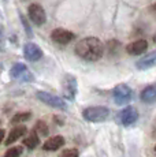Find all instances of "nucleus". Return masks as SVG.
Here are the masks:
<instances>
[{"label":"nucleus","mask_w":156,"mask_h":157,"mask_svg":"<svg viewBox=\"0 0 156 157\" xmlns=\"http://www.w3.org/2000/svg\"><path fill=\"white\" fill-rule=\"evenodd\" d=\"M76 55L86 62H97L104 55L106 47L97 37H85L80 40L74 48Z\"/></svg>","instance_id":"obj_1"},{"label":"nucleus","mask_w":156,"mask_h":157,"mask_svg":"<svg viewBox=\"0 0 156 157\" xmlns=\"http://www.w3.org/2000/svg\"><path fill=\"white\" fill-rule=\"evenodd\" d=\"M110 116V109L103 105H96V107H88L82 111V117L86 122L91 123H101L107 120Z\"/></svg>","instance_id":"obj_2"},{"label":"nucleus","mask_w":156,"mask_h":157,"mask_svg":"<svg viewBox=\"0 0 156 157\" xmlns=\"http://www.w3.org/2000/svg\"><path fill=\"white\" fill-rule=\"evenodd\" d=\"M112 97H114V102L116 105H126L133 98V90L126 83H119V85L114 87Z\"/></svg>","instance_id":"obj_3"},{"label":"nucleus","mask_w":156,"mask_h":157,"mask_svg":"<svg viewBox=\"0 0 156 157\" xmlns=\"http://www.w3.org/2000/svg\"><path fill=\"white\" fill-rule=\"evenodd\" d=\"M77 92H78V82L77 78L71 74H66L64 78L62 81V93L63 97L67 100L73 101L77 97Z\"/></svg>","instance_id":"obj_4"},{"label":"nucleus","mask_w":156,"mask_h":157,"mask_svg":"<svg viewBox=\"0 0 156 157\" xmlns=\"http://www.w3.org/2000/svg\"><path fill=\"white\" fill-rule=\"evenodd\" d=\"M10 75L13 79L19 81V82H33L34 81V75H33V72L29 70L25 63H15L11 67Z\"/></svg>","instance_id":"obj_5"},{"label":"nucleus","mask_w":156,"mask_h":157,"mask_svg":"<svg viewBox=\"0 0 156 157\" xmlns=\"http://www.w3.org/2000/svg\"><path fill=\"white\" fill-rule=\"evenodd\" d=\"M36 97L38 98L41 102H44L45 105L51 108H56V109H66L67 108V104L63 98L58 97V96L52 94V93H48V92H43V90H38L36 93Z\"/></svg>","instance_id":"obj_6"},{"label":"nucleus","mask_w":156,"mask_h":157,"mask_svg":"<svg viewBox=\"0 0 156 157\" xmlns=\"http://www.w3.org/2000/svg\"><path fill=\"white\" fill-rule=\"evenodd\" d=\"M29 21H32L36 26H43L47 22V13L44 7L38 3H32L28 8Z\"/></svg>","instance_id":"obj_7"},{"label":"nucleus","mask_w":156,"mask_h":157,"mask_svg":"<svg viewBox=\"0 0 156 157\" xmlns=\"http://www.w3.org/2000/svg\"><path fill=\"white\" fill-rule=\"evenodd\" d=\"M76 38V34L73 32L63 28H56L51 32V40L53 43L59 44V45H67Z\"/></svg>","instance_id":"obj_8"},{"label":"nucleus","mask_w":156,"mask_h":157,"mask_svg":"<svg viewBox=\"0 0 156 157\" xmlns=\"http://www.w3.org/2000/svg\"><path fill=\"white\" fill-rule=\"evenodd\" d=\"M118 119L125 127H129V126L134 124L137 122V119H138V111H137V108L127 105V107L123 108L118 113Z\"/></svg>","instance_id":"obj_9"},{"label":"nucleus","mask_w":156,"mask_h":157,"mask_svg":"<svg viewBox=\"0 0 156 157\" xmlns=\"http://www.w3.org/2000/svg\"><path fill=\"white\" fill-rule=\"evenodd\" d=\"M23 56L29 62H38L43 57V51L37 44L29 41L23 45Z\"/></svg>","instance_id":"obj_10"},{"label":"nucleus","mask_w":156,"mask_h":157,"mask_svg":"<svg viewBox=\"0 0 156 157\" xmlns=\"http://www.w3.org/2000/svg\"><path fill=\"white\" fill-rule=\"evenodd\" d=\"M148 49V41L144 40V38H140V40H136L133 43H130L126 47V52L131 56H140L142 55L144 52H146Z\"/></svg>","instance_id":"obj_11"},{"label":"nucleus","mask_w":156,"mask_h":157,"mask_svg":"<svg viewBox=\"0 0 156 157\" xmlns=\"http://www.w3.org/2000/svg\"><path fill=\"white\" fill-rule=\"evenodd\" d=\"M64 142L66 141L62 135H55L52 138H48L45 142L43 144V150H45V152H55V150L62 149Z\"/></svg>","instance_id":"obj_12"},{"label":"nucleus","mask_w":156,"mask_h":157,"mask_svg":"<svg viewBox=\"0 0 156 157\" xmlns=\"http://www.w3.org/2000/svg\"><path fill=\"white\" fill-rule=\"evenodd\" d=\"M26 131H28V128H26L25 126H19V124L15 126L14 128L10 130V132H8V135H7V138H6L4 144L7 145V146H8V145H13L14 142L19 141V138L25 137Z\"/></svg>","instance_id":"obj_13"},{"label":"nucleus","mask_w":156,"mask_h":157,"mask_svg":"<svg viewBox=\"0 0 156 157\" xmlns=\"http://www.w3.org/2000/svg\"><path fill=\"white\" fill-rule=\"evenodd\" d=\"M140 98L145 104H154V102H156V83H152V85L144 87L140 94Z\"/></svg>","instance_id":"obj_14"},{"label":"nucleus","mask_w":156,"mask_h":157,"mask_svg":"<svg viewBox=\"0 0 156 157\" xmlns=\"http://www.w3.org/2000/svg\"><path fill=\"white\" fill-rule=\"evenodd\" d=\"M154 66H156V52L149 53V55L144 56L142 59H140L138 62L136 63V67L138 70H148V68H152Z\"/></svg>","instance_id":"obj_15"},{"label":"nucleus","mask_w":156,"mask_h":157,"mask_svg":"<svg viewBox=\"0 0 156 157\" xmlns=\"http://www.w3.org/2000/svg\"><path fill=\"white\" fill-rule=\"evenodd\" d=\"M38 144H40V135H38L37 131L33 128V131H30V134L23 140V145H25L29 150H33L38 146Z\"/></svg>","instance_id":"obj_16"},{"label":"nucleus","mask_w":156,"mask_h":157,"mask_svg":"<svg viewBox=\"0 0 156 157\" xmlns=\"http://www.w3.org/2000/svg\"><path fill=\"white\" fill-rule=\"evenodd\" d=\"M30 117H32V113L30 112H19V113H15L13 116V119H11V123L18 126L19 123L26 122V120H29Z\"/></svg>","instance_id":"obj_17"},{"label":"nucleus","mask_w":156,"mask_h":157,"mask_svg":"<svg viewBox=\"0 0 156 157\" xmlns=\"http://www.w3.org/2000/svg\"><path fill=\"white\" fill-rule=\"evenodd\" d=\"M34 130L37 131L38 135H41V137H47V135L49 134V128H48L47 123L44 122V120H38V122L34 124Z\"/></svg>","instance_id":"obj_18"},{"label":"nucleus","mask_w":156,"mask_h":157,"mask_svg":"<svg viewBox=\"0 0 156 157\" xmlns=\"http://www.w3.org/2000/svg\"><path fill=\"white\" fill-rule=\"evenodd\" d=\"M22 152H23L22 146H14V147H10V149L4 153L3 157H21Z\"/></svg>","instance_id":"obj_19"},{"label":"nucleus","mask_w":156,"mask_h":157,"mask_svg":"<svg viewBox=\"0 0 156 157\" xmlns=\"http://www.w3.org/2000/svg\"><path fill=\"white\" fill-rule=\"evenodd\" d=\"M58 157H80V152L74 147H70V149H63L60 153H59Z\"/></svg>","instance_id":"obj_20"},{"label":"nucleus","mask_w":156,"mask_h":157,"mask_svg":"<svg viewBox=\"0 0 156 157\" xmlns=\"http://www.w3.org/2000/svg\"><path fill=\"white\" fill-rule=\"evenodd\" d=\"M19 17H21V21H22V25H23V29H25L26 36L32 38L33 37V32H32V28H30V25H29L28 19H26L25 15H22V14H19Z\"/></svg>","instance_id":"obj_21"},{"label":"nucleus","mask_w":156,"mask_h":157,"mask_svg":"<svg viewBox=\"0 0 156 157\" xmlns=\"http://www.w3.org/2000/svg\"><path fill=\"white\" fill-rule=\"evenodd\" d=\"M119 41H116V40H111L108 41V44H107V47H108V51L111 53H114V52H116V49L119 48Z\"/></svg>","instance_id":"obj_22"},{"label":"nucleus","mask_w":156,"mask_h":157,"mask_svg":"<svg viewBox=\"0 0 156 157\" xmlns=\"http://www.w3.org/2000/svg\"><path fill=\"white\" fill-rule=\"evenodd\" d=\"M4 51V36H3V32L0 29V52Z\"/></svg>","instance_id":"obj_23"},{"label":"nucleus","mask_w":156,"mask_h":157,"mask_svg":"<svg viewBox=\"0 0 156 157\" xmlns=\"http://www.w3.org/2000/svg\"><path fill=\"white\" fill-rule=\"evenodd\" d=\"M4 137H6V131L3 128H0V144H2V141L4 140Z\"/></svg>","instance_id":"obj_24"},{"label":"nucleus","mask_w":156,"mask_h":157,"mask_svg":"<svg viewBox=\"0 0 156 157\" xmlns=\"http://www.w3.org/2000/svg\"><path fill=\"white\" fill-rule=\"evenodd\" d=\"M151 11L156 15V3H155V4H152V6H151Z\"/></svg>","instance_id":"obj_25"},{"label":"nucleus","mask_w":156,"mask_h":157,"mask_svg":"<svg viewBox=\"0 0 156 157\" xmlns=\"http://www.w3.org/2000/svg\"><path fill=\"white\" fill-rule=\"evenodd\" d=\"M152 40H154V43H156V33L154 34V38H152Z\"/></svg>","instance_id":"obj_26"},{"label":"nucleus","mask_w":156,"mask_h":157,"mask_svg":"<svg viewBox=\"0 0 156 157\" xmlns=\"http://www.w3.org/2000/svg\"><path fill=\"white\" fill-rule=\"evenodd\" d=\"M155 152H156V146H155Z\"/></svg>","instance_id":"obj_27"},{"label":"nucleus","mask_w":156,"mask_h":157,"mask_svg":"<svg viewBox=\"0 0 156 157\" xmlns=\"http://www.w3.org/2000/svg\"><path fill=\"white\" fill-rule=\"evenodd\" d=\"M0 123H2V122H0Z\"/></svg>","instance_id":"obj_28"}]
</instances>
